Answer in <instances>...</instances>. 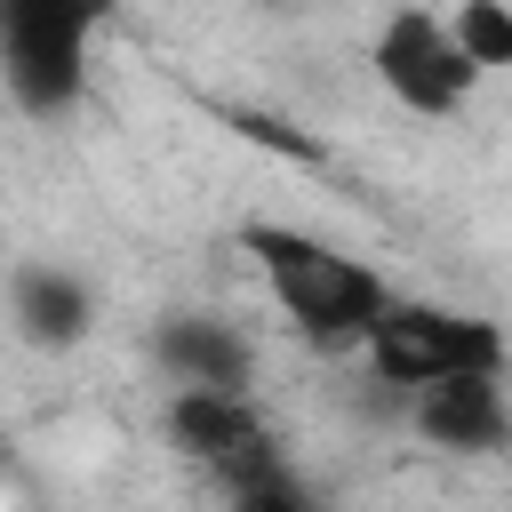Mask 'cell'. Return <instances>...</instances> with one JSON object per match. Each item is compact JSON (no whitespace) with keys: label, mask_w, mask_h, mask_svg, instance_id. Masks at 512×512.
I'll return each instance as SVG.
<instances>
[{"label":"cell","mask_w":512,"mask_h":512,"mask_svg":"<svg viewBox=\"0 0 512 512\" xmlns=\"http://www.w3.org/2000/svg\"><path fill=\"white\" fill-rule=\"evenodd\" d=\"M408 424H416L432 448H448V456H496V448L512 440V408H504L496 376H456V384L416 392V400H408Z\"/></svg>","instance_id":"52a82bcc"},{"label":"cell","mask_w":512,"mask_h":512,"mask_svg":"<svg viewBox=\"0 0 512 512\" xmlns=\"http://www.w3.org/2000/svg\"><path fill=\"white\" fill-rule=\"evenodd\" d=\"M8 296H16V328L32 344H80L88 336V288L64 264H24Z\"/></svg>","instance_id":"ba28073f"},{"label":"cell","mask_w":512,"mask_h":512,"mask_svg":"<svg viewBox=\"0 0 512 512\" xmlns=\"http://www.w3.org/2000/svg\"><path fill=\"white\" fill-rule=\"evenodd\" d=\"M168 440H176L192 464H208L224 488H248V480L288 472V464H280L272 424L256 416V400H224V392H176V400H168Z\"/></svg>","instance_id":"5b68a950"},{"label":"cell","mask_w":512,"mask_h":512,"mask_svg":"<svg viewBox=\"0 0 512 512\" xmlns=\"http://www.w3.org/2000/svg\"><path fill=\"white\" fill-rule=\"evenodd\" d=\"M448 32H456V48L488 72V64H512V8H496V0H464L456 16H448Z\"/></svg>","instance_id":"9c48e42d"},{"label":"cell","mask_w":512,"mask_h":512,"mask_svg":"<svg viewBox=\"0 0 512 512\" xmlns=\"http://www.w3.org/2000/svg\"><path fill=\"white\" fill-rule=\"evenodd\" d=\"M232 512H312V496H304L288 472H272V480H248V488H232Z\"/></svg>","instance_id":"30bf717a"},{"label":"cell","mask_w":512,"mask_h":512,"mask_svg":"<svg viewBox=\"0 0 512 512\" xmlns=\"http://www.w3.org/2000/svg\"><path fill=\"white\" fill-rule=\"evenodd\" d=\"M88 16L56 8V0H16L0 16V64H8V96L32 112V120H64L80 104V80H88Z\"/></svg>","instance_id":"3957f363"},{"label":"cell","mask_w":512,"mask_h":512,"mask_svg":"<svg viewBox=\"0 0 512 512\" xmlns=\"http://www.w3.org/2000/svg\"><path fill=\"white\" fill-rule=\"evenodd\" d=\"M240 248L256 256L264 288L280 296V312H288L320 352H336V344H360V352H368L392 288H384L360 256H344V248H328V240H304V232H288V224H248Z\"/></svg>","instance_id":"6da1fadb"},{"label":"cell","mask_w":512,"mask_h":512,"mask_svg":"<svg viewBox=\"0 0 512 512\" xmlns=\"http://www.w3.org/2000/svg\"><path fill=\"white\" fill-rule=\"evenodd\" d=\"M152 360L176 376V392H224L248 400V336L208 320V312H176L152 328Z\"/></svg>","instance_id":"8992f818"},{"label":"cell","mask_w":512,"mask_h":512,"mask_svg":"<svg viewBox=\"0 0 512 512\" xmlns=\"http://www.w3.org/2000/svg\"><path fill=\"white\" fill-rule=\"evenodd\" d=\"M368 368L384 384H408V392H432V384H456V376H496L504 368V336L472 312H440V304H384L376 336H368Z\"/></svg>","instance_id":"7a4b0ae2"},{"label":"cell","mask_w":512,"mask_h":512,"mask_svg":"<svg viewBox=\"0 0 512 512\" xmlns=\"http://www.w3.org/2000/svg\"><path fill=\"white\" fill-rule=\"evenodd\" d=\"M376 72H384V88H392L408 112H424V120H448V112L472 96V80H480V64L456 48V32H448L440 16H424V8H400V16L384 24Z\"/></svg>","instance_id":"277c9868"}]
</instances>
